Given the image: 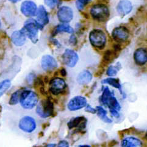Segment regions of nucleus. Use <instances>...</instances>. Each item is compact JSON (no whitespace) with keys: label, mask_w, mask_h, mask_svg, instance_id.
<instances>
[{"label":"nucleus","mask_w":147,"mask_h":147,"mask_svg":"<svg viewBox=\"0 0 147 147\" xmlns=\"http://www.w3.org/2000/svg\"><path fill=\"white\" fill-rule=\"evenodd\" d=\"M63 62L68 67H74L79 60L78 54L73 50L67 49L62 56Z\"/></svg>","instance_id":"6e6552de"},{"label":"nucleus","mask_w":147,"mask_h":147,"mask_svg":"<svg viewBox=\"0 0 147 147\" xmlns=\"http://www.w3.org/2000/svg\"><path fill=\"white\" fill-rule=\"evenodd\" d=\"M89 40L94 47L102 49L106 45V36L105 32L100 29H94L90 33Z\"/></svg>","instance_id":"20e7f679"},{"label":"nucleus","mask_w":147,"mask_h":147,"mask_svg":"<svg viewBox=\"0 0 147 147\" xmlns=\"http://www.w3.org/2000/svg\"><path fill=\"white\" fill-rule=\"evenodd\" d=\"M73 31H73V29L70 26L65 24H59V25H58L56 28V32L57 33L64 32L71 34L73 32Z\"/></svg>","instance_id":"b1692460"},{"label":"nucleus","mask_w":147,"mask_h":147,"mask_svg":"<svg viewBox=\"0 0 147 147\" xmlns=\"http://www.w3.org/2000/svg\"><path fill=\"white\" fill-rule=\"evenodd\" d=\"M86 122L87 120L84 118V117H76L68 121L67 125L68 128L70 129L77 127H79L80 129H82L86 127Z\"/></svg>","instance_id":"a211bd4d"},{"label":"nucleus","mask_w":147,"mask_h":147,"mask_svg":"<svg viewBox=\"0 0 147 147\" xmlns=\"http://www.w3.org/2000/svg\"><path fill=\"white\" fill-rule=\"evenodd\" d=\"M38 101V96L31 90L23 91L20 97V102L24 109H31L35 107Z\"/></svg>","instance_id":"7ed1b4c3"},{"label":"nucleus","mask_w":147,"mask_h":147,"mask_svg":"<svg viewBox=\"0 0 147 147\" xmlns=\"http://www.w3.org/2000/svg\"><path fill=\"white\" fill-rule=\"evenodd\" d=\"M79 146H90L89 145H80Z\"/></svg>","instance_id":"f704fd0d"},{"label":"nucleus","mask_w":147,"mask_h":147,"mask_svg":"<svg viewBox=\"0 0 147 147\" xmlns=\"http://www.w3.org/2000/svg\"><path fill=\"white\" fill-rule=\"evenodd\" d=\"M61 75L63 76H65L66 75V71L65 69H62L61 71Z\"/></svg>","instance_id":"2f4dec72"},{"label":"nucleus","mask_w":147,"mask_h":147,"mask_svg":"<svg viewBox=\"0 0 147 147\" xmlns=\"http://www.w3.org/2000/svg\"><path fill=\"white\" fill-rule=\"evenodd\" d=\"M1 20H0V28H1Z\"/></svg>","instance_id":"e433bc0d"},{"label":"nucleus","mask_w":147,"mask_h":147,"mask_svg":"<svg viewBox=\"0 0 147 147\" xmlns=\"http://www.w3.org/2000/svg\"><path fill=\"white\" fill-rule=\"evenodd\" d=\"M58 146H69V144H68V143L67 142V141L65 140H62V141H61L60 143L58 144Z\"/></svg>","instance_id":"7c9ffc66"},{"label":"nucleus","mask_w":147,"mask_h":147,"mask_svg":"<svg viewBox=\"0 0 147 147\" xmlns=\"http://www.w3.org/2000/svg\"><path fill=\"white\" fill-rule=\"evenodd\" d=\"M43 26L37 21L33 19H29L24 23L23 29L26 36L33 42L36 43L38 41V34L39 29H42Z\"/></svg>","instance_id":"f03ea898"},{"label":"nucleus","mask_w":147,"mask_h":147,"mask_svg":"<svg viewBox=\"0 0 147 147\" xmlns=\"http://www.w3.org/2000/svg\"><path fill=\"white\" fill-rule=\"evenodd\" d=\"M18 126L23 131L28 133H31L36 128V120L31 117H23L20 120Z\"/></svg>","instance_id":"0eeeda50"},{"label":"nucleus","mask_w":147,"mask_h":147,"mask_svg":"<svg viewBox=\"0 0 147 147\" xmlns=\"http://www.w3.org/2000/svg\"><path fill=\"white\" fill-rule=\"evenodd\" d=\"M11 81L9 80H4L0 82V97L9 89V88L11 87Z\"/></svg>","instance_id":"393cba45"},{"label":"nucleus","mask_w":147,"mask_h":147,"mask_svg":"<svg viewBox=\"0 0 147 147\" xmlns=\"http://www.w3.org/2000/svg\"><path fill=\"white\" fill-rule=\"evenodd\" d=\"M96 112L97 115L99 117V118L103 121L105 123H111L112 121L111 119H110L107 116V111L101 106H97L96 108Z\"/></svg>","instance_id":"5701e85b"},{"label":"nucleus","mask_w":147,"mask_h":147,"mask_svg":"<svg viewBox=\"0 0 147 147\" xmlns=\"http://www.w3.org/2000/svg\"><path fill=\"white\" fill-rule=\"evenodd\" d=\"M85 110H86V111H87L88 112H90V113H91V114H95L96 112V109L93 108V107L89 105H86Z\"/></svg>","instance_id":"c756f323"},{"label":"nucleus","mask_w":147,"mask_h":147,"mask_svg":"<svg viewBox=\"0 0 147 147\" xmlns=\"http://www.w3.org/2000/svg\"><path fill=\"white\" fill-rule=\"evenodd\" d=\"M66 87V83L62 78H54L50 82V90L53 95H57L61 94Z\"/></svg>","instance_id":"1a4fd4ad"},{"label":"nucleus","mask_w":147,"mask_h":147,"mask_svg":"<svg viewBox=\"0 0 147 147\" xmlns=\"http://www.w3.org/2000/svg\"><path fill=\"white\" fill-rule=\"evenodd\" d=\"M45 3L49 7L53 9L56 7L57 0H45Z\"/></svg>","instance_id":"c85d7f7f"},{"label":"nucleus","mask_w":147,"mask_h":147,"mask_svg":"<svg viewBox=\"0 0 147 147\" xmlns=\"http://www.w3.org/2000/svg\"><path fill=\"white\" fill-rule=\"evenodd\" d=\"M36 112L42 118H47L51 116L54 112L53 103L49 99L41 101L37 105Z\"/></svg>","instance_id":"423d86ee"},{"label":"nucleus","mask_w":147,"mask_h":147,"mask_svg":"<svg viewBox=\"0 0 147 147\" xmlns=\"http://www.w3.org/2000/svg\"><path fill=\"white\" fill-rule=\"evenodd\" d=\"M120 68H119L118 66H111L107 70V75L109 76H115L117 75L118 70Z\"/></svg>","instance_id":"bb28decb"},{"label":"nucleus","mask_w":147,"mask_h":147,"mask_svg":"<svg viewBox=\"0 0 147 147\" xmlns=\"http://www.w3.org/2000/svg\"><path fill=\"white\" fill-rule=\"evenodd\" d=\"M11 39L15 45L20 47L23 45L26 40V34L24 29H22L20 31H16L12 33Z\"/></svg>","instance_id":"2eb2a0df"},{"label":"nucleus","mask_w":147,"mask_h":147,"mask_svg":"<svg viewBox=\"0 0 147 147\" xmlns=\"http://www.w3.org/2000/svg\"><path fill=\"white\" fill-rule=\"evenodd\" d=\"M41 65L44 70L52 71L57 67V62L51 56L45 55L42 57Z\"/></svg>","instance_id":"ddd939ff"},{"label":"nucleus","mask_w":147,"mask_h":147,"mask_svg":"<svg viewBox=\"0 0 147 147\" xmlns=\"http://www.w3.org/2000/svg\"><path fill=\"white\" fill-rule=\"evenodd\" d=\"M92 17L98 21L104 22L109 16V9L104 4H96L90 9Z\"/></svg>","instance_id":"39448f33"},{"label":"nucleus","mask_w":147,"mask_h":147,"mask_svg":"<svg viewBox=\"0 0 147 147\" xmlns=\"http://www.w3.org/2000/svg\"><path fill=\"white\" fill-rule=\"evenodd\" d=\"M112 34L114 40L118 42H125L129 37L128 29L123 26L116 28L114 29Z\"/></svg>","instance_id":"4468645a"},{"label":"nucleus","mask_w":147,"mask_h":147,"mask_svg":"<svg viewBox=\"0 0 147 147\" xmlns=\"http://www.w3.org/2000/svg\"><path fill=\"white\" fill-rule=\"evenodd\" d=\"M100 101L104 106L108 107L112 116L116 118L119 117V111L121 109V106L115 97L114 93H112L107 87L104 88L100 98Z\"/></svg>","instance_id":"f257e3e1"},{"label":"nucleus","mask_w":147,"mask_h":147,"mask_svg":"<svg viewBox=\"0 0 147 147\" xmlns=\"http://www.w3.org/2000/svg\"><path fill=\"white\" fill-rule=\"evenodd\" d=\"M90 0H77L76 6L79 10H82Z\"/></svg>","instance_id":"cd10ccee"},{"label":"nucleus","mask_w":147,"mask_h":147,"mask_svg":"<svg viewBox=\"0 0 147 147\" xmlns=\"http://www.w3.org/2000/svg\"><path fill=\"white\" fill-rule=\"evenodd\" d=\"M20 92V90H18L16 92H14L11 95V99L9 100V105H14L18 103V101H20V95H19Z\"/></svg>","instance_id":"a878e982"},{"label":"nucleus","mask_w":147,"mask_h":147,"mask_svg":"<svg viewBox=\"0 0 147 147\" xmlns=\"http://www.w3.org/2000/svg\"><path fill=\"white\" fill-rule=\"evenodd\" d=\"M37 22L43 27L49 22V17L47 11L43 6H40L37 12Z\"/></svg>","instance_id":"6ab92c4d"},{"label":"nucleus","mask_w":147,"mask_h":147,"mask_svg":"<svg viewBox=\"0 0 147 147\" xmlns=\"http://www.w3.org/2000/svg\"><path fill=\"white\" fill-rule=\"evenodd\" d=\"M20 11L24 16L34 17L37 15V7L36 4L32 1H24L21 5Z\"/></svg>","instance_id":"9d476101"},{"label":"nucleus","mask_w":147,"mask_h":147,"mask_svg":"<svg viewBox=\"0 0 147 147\" xmlns=\"http://www.w3.org/2000/svg\"><path fill=\"white\" fill-rule=\"evenodd\" d=\"M132 9H133L132 4L128 0H121L119 3L117 7V12L122 16H126V15L129 13Z\"/></svg>","instance_id":"dca6fc26"},{"label":"nucleus","mask_w":147,"mask_h":147,"mask_svg":"<svg viewBox=\"0 0 147 147\" xmlns=\"http://www.w3.org/2000/svg\"><path fill=\"white\" fill-rule=\"evenodd\" d=\"M121 145L124 147H139L142 145L140 139L134 137H127L121 141Z\"/></svg>","instance_id":"aec40b11"},{"label":"nucleus","mask_w":147,"mask_h":147,"mask_svg":"<svg viewBox=\"0 0 147 147\" xmlns=\"http://www.w3.org/2000/svg\"><path fill=\"white\" fill-rule=\"evenodd\" d=\"M134 59L136 64L143 65L147 62V51L144 48H139L134 54Z\"/></svg>","instance_id":"f3484780"},{"label":"nucleus","mask_w":147,"mask_h":147,"mask_svg":"<svg viewBox=\"0 0 147 147\" xmlns=\"http://www.w3.org/2000/svg\"><path fill=\"white\" fill-rule=\"evenodd\" d=\"M56 146V144H49L47 145V146Z\"/></svg>","instance_id":"72a5a7b5"},{"label":"nucleus","mask_w":147,"mask_h":147,"mask_svg":"<svg viewBox=\"0 0 147 147\" xmlns=\"http://www.w3.org/2000/svg\"><path fill=\"white\" fill-rule=\"evenodd\" d=\"M87 105V100L82 96H75L69 101L68 104V109L71 111H75L82 109Z\"/></svg>","instance_id":"9b49d317"},{"label":"nucleus","mask_w":147,"mask_h":147,"mask_svg":"<svg viewBox=\"0 0 147 147\" xmlns=\"http://www.w3.org/2000/svg\"><path fill=\"white\" fill-rule=\"evenodd\" d=\"M145 138H146V139L147 140V133H146V135H145Z\"/></svg>","instance_id":"c9c22d12"},{"label":"nucleus","mask_w":147,"mask_h":147,"mask_svg":"<svg viewBox=\"0 0 147 147\" xmlns=\"http://www.w3.org/2000/svg\"><path fill=\"white\" fill-rule=\"evenodd\" d=\"M102 84H109L112 87H114L116 89H119L120 92H121V94H123V91H122V88L120 83L118 79H116V78H106L105 80H103L102 81Z\"/></svg>","instance_id":"4be33fe9"},{"label":"nucleus","mask_w":147,"mask_h":147,"mask_svg":"<svg viewBox=\"0 0 147 147\" xmlns=\"http://www.w3.org/2000/svg\"><path fill=\"white\" fill-rule=\"evenodd\" d=\"M9 1L12 2V3H17V2L20 1V0H9Z\"/></svg>","instance_id":"473e14b6"},{"label":"nucleus","mask_w":147,"mask_h":147,"mask_svg":"<svg viewBox=\"0 0 147 147\" xmlns=\"http://www.w3.org/2000/svg\"><path fill=\"white\" fill-rule=\"evenodd\" d=\"M57 16L59 20L63 23H69L73 18V10L68 6H62L58 10Z\"/></svg>","instance_id":"f8f14e48"},{"label":"nucleus","mask_w":147,"mask_h":147,"mask_svg":"<svg viewBox=\"0 0 147 147\" xmlns=\"http://www.w3.org/2000/svg\"><path fill=\"white\" fill-rule=\"evenodd\" d=\"M92 75L91 73L88 70L81 71L77 78V81L80 84L86 85L88 84L92 81Z\"/></svg>","instance_id":"412c9836"}]
</instances>
